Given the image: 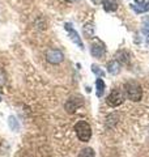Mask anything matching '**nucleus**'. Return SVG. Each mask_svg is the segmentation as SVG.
<instances>
[{
	"instance_id": "f257e3e1",
	"label": "nucleus",
	"mask_w": 149,
	"mask_h": 157,
	"mask_svg": "<svg viewBox=\"0 0 149 157\" xmlns=\"http://www.w3.org/2000/svg\"><path fill=\"white\" fill-rule=\"evenodd\" d=\"M74 131L78 137V140L82 143H88L92 137V127L86 121H78L74 124Z\"/></svg>"
},
{
	"instance_id": "f03ea898",
	"label": "nucleus",
	"mask_w": 149,
	"mask_h": 157,
	"mask_svg": "<svg viewBox=\"0 0 149 157\" xmlns=\"http://www.w3.org/2000/svg\"><path fill=\"white\" fill-rule=\"evenodd\" d=\"M126 93L128 98L131 101H140L141 100V96H143V90H141V86L139 84L137 81H133V80H130L126 82Z\"/></svg>"
},
{
	"instance_id": "7ed1b4c3",
	"label": "nucleus",
	"mask_w": 149,
	"mask_h": 157,
	"mask_svg": "<svg viewBox=\"0 0 149 157\" xmlns=\"http://www.w3.org/2000/svg\"><path fill=\"white\" fill-rule=\"evenodd\" d=\"M46 60L51 64H60L64 60V54L58 48H48L46 51Z\"/></svg>"
},
{
	"instance_id": "20e7f679",
	"label": "nucleus",
	"mask_w": 149,
	"mask_h": 157,
	"mask_svg": "<svg viewBox=\"0 0 149 157\" xmlns=\"http://www.w3.org/2000/svg\"><path fill=\"white\" fill-rule=\"evenodd\" d=\"M64 29H66V30L68 32V36H69V38H71V41L74 43V45H77L78 47L81 48V50H84V43H82V41H81V37L78 36V33L73 29L72 24L67 22L66 25H64Z\"/></svg>"
},
{
	"instance_id": "39448f33",
	"label": "nucleus",
	"mask_w": 149,
	"mask_h": 157,
	"mask_svg": "<svg viewBox=\"0 0 149 157\" xmlns=\"http://www.w3.org/2000/svg\"><path fill=\"white\" fill-rule=\"evenodd\" d=\"M123 101H124L123 93H122L120 90H118V89H117V90H113L110 94H109L107 100H106L107 105H110V106H113V107H117V106H119V105H122Z\"/></svg>"
},
{
	"instance_id": "423d86ee",
	"label": "nucleus",
	"mask_w": 149,
	"mask_h": 157,
	"mask_svg": "<svg viewBox=\"0 0 149 157\" xmlns=\"http://www.w3.org/2000/svg\"><path fill=\"white\" fill-rule=\"evenodd\" d=\"M106 52V48H105V45L99 41V39H96L92 45H90V54L94 58H102L105 55Z\"/></svg>"
},
{
	"instance_id": "0eeeda50",
	"label": "nucleus",
	"mask_w": 149,
	"mask_h": 157,
	"mask_svg": "<svg viewBox=\"0 0 149 157\" xmlns=\"http://www.w3.org/2000/svg\"><path fill=\"white\" fill-rule=\"evenodd\" d=\"M84 101L81 100V98L78 97H73V98H69V100L66 102V105H64V109H66L67 113H69V114H73L74 111H76L78 107L82 106Z\"/></svg>"
},
{
	"instance_id": "6e6552de",
	"label": "nucleus",
	"mask_w": 149,
	"mask_h": 157,
	"mask_svg": "<svg viewBox=\"0 0 149 157\" xmlns=\"http://www.w3.org/2000/svg\"><path fill=\"white\" fill-rule=\"evenodd\" d=\"M103 8H105L106 12H115L118 9V0H103L102 2Z\"/></svg>"
},
{
	"instance_id": "1a4fd4ad",
	"label": "nucleus",
	"mask_w": 149,
	"mask_h": 157,
	"mask_svg": "<svg viewBox=\"0 0 149 157\" xmlns=\"http://www.w3.org/2000/svg\"><path fill=\"white\" fill-rule=\"evenodd\" d=\"M107 72L110 73V75H118L119 72H120V63L118 60H113L107 64Z\"/></svg>"
},
{
	"instance_id": "9d476101",
	"label": "nucleus",
	"mask_w": 149,
	"mask_h": 157,
	"mask_svg": "<svg viewBox=\"0 0 149 157\" xmlns=\"http://www.w3.org/2000/svg\"><path fill=\"white\" fill-rule=\"evenodd\" d=\"M96 88H97V92H96L97 97H102L103 93H105V89H106L105 81H103L102 78H97V81H96Z\"/></svg>"
},
{
	"instance_id": "9b49d317",
	"label": "nucleus",
	"mask_w": 149,
	"mask_h": 157,
	"mask_svg": "<svg viewBox=\"0 0 149 157\" xmlns=\"http://www.w3.org/2000/svg\"><path fill=\"white\" fill-rule=\"evenodd\" d=\"M84 34L88 37V38H90V37H93V34H94V25L93 24H86L85 26H84Z\"/></svg>"
},
{
	"instance_id": "f8f14e48",
	"label": "nucleus",
	"mask_w": 149,
	"mask_h": 157,
	"mask_svg": "<svg viewBox=\"0 0 149 157\" xmlns=\"http://www.w3.org/2000/svg\"><path fill=\"white\" fill-rule=\"evenodd\" d=\"M8 123H9V127H11V130H13V131H18V130H20L18 121H17L14 117H9Z\"/></svg>"
},
{
	"instance_id": "ddd939ff",
	"label": "nucleus",
	"mask_w": 149,
	"mask_h": 157,
	"mask_svg": "<svg viewBox=\"0 0 149 157\" xmlns=\"http://www.w3.org/2000/svg\"><path fill=\"white\" fill-rule=\"evenodd\" d=\"M78 157H94V151L92 148H84L78 153Z\"/></svg>"
},
{
	"instance_id": "4468645a",
	"label": "nucleus",
	"mask_w": 149,
	"mask_h": 157,
	"mask_svg": "<svg viewBox=\"0 0 149 157\" xmlns=\"http://www.w3.org/2000/svg\"><path fill=\"white\" fill-rule=\"evenodd\" d=\"M132 9L137 13H143V12H148L149 11V2L147 4H144V6L139 7V6H132Z\"/></svg>"
},
{
	"instance_id": "2eb2a0df",
	"label": "nucleus",
	"mask_w": 149,
	"mask_h": 157,
	"mask_svg": "<svg viewBox=\"0 0 149 157\" xmlns=\"http://www.w3.org/2000/svg\"><path fill=\"white\" fill-rule=\"evenodd\" d=\"M92 71L96 73L97 76H99V77H103V76H105V72H103L97 64H92Z\"/></svg>"
},
{
	"instance_id": "dca6fc26",
	"label": "nucleus",
	"mask_w": 149,
	"mask_h": 157,
	"mask_svg": "<svg viewBox=\"0 0 149 157\" xmlns=\"http://www.w3.org/2000/svg\"><path fill=\"white\" fill-rule=\"evenodd\" d=\"M6 82H7V75L3 68H0V88H3L6 85Z\"/></svg>"
},
{
	"instance_id": "f3484780",
	"label": "nucleus",
	"mask_w": 149,
	"mask_h": 157,
	"mask_svg": "<svg viewBox=\"0 0 149 157\" xmlns=\"http://www.w3.org/2000/svg\"><path fill=\"white\" fill-rule=\"evenodd\" d=\"M135 3H136V6L141 7V6H144V4H145V0H135Z\"/></svg>"
},
{
	"instance_id": "a211bd4d",
	"label": "nucleus",
	"mask_w": 149,
	"mask_h": 157,
	"mask_svg": "<svg viewBox=\"0 0 149 157\" xmlns=\"http://www.w3.org/2000/svg\"><path fill=\"white\" fill-rule=\"evenodd\" d=\"M93 3H94V4H97V6H98V4H101V3H102V0H93Z\"/></svg>"
},
{
	"instance_id": "6ab92c4d",
	"label": "nucleus",
	"mask_w": 149,
	"mask_h": 157,
	"mask_svg": "<svg viewBox=\"0 0 149 157\" xmlns=\"http://www.w3.org/2000/svg\"><path fill=\"white\" fill-rule=\"evenodd\" d=\"M68 2H78V0H68Z\"/></svg>"
},
{
	"instance_id": "aec40b11",
	"label": "nucleus",
	"mask_w": 149,
	"mask_h": 157,
	"mask_svg": "<svg viewBox=\"0 0 149 157\" xmlns=\"http://www.w3.org/2000/svg\"><path fill=\"white\" fill-rule=\"evenodd\" d=\"M0 101H2V97H0Z\"/></svg>"
},
{
	"instance_id": "412c9836",
	"label": "nucleus",
	"mask_w": 149,
	"mask_h": 157,
	"mask_svg": "<svg viewBox=\"0 0 149 157\" xmlns=\"http://www.w3.org/2000/svg\"><path fill=\"white\" fill-rule=\"evenodd\" d=\"M148 36H149V33H148Z\"/></svg>"
}]
</instances>
